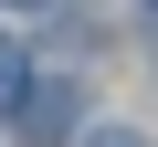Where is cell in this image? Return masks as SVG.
Returning a JSON list of instances; mask_svg holds the SVG:
<instances>
[{
    "instance_id": "obj_1",
    "label": "cell",
    "mask_w": 158,
    "mask_h": 147,
    "mask_svg": "<svg viewBox=\"0 0 158 147\" xmlns=\"http://www.w3.org/2000/svg\"><path fill=\"white\" fill-rule=\"evenodd\" d=\"M74 126H85V95H74L63 74H42V84L11 95V137H21V147H63Z\"/></svg>"
},
{
    "instance_id": "obj_2",
    "label": "cell",
    "mask_w": 158,
    "mask_h": 147,
    "mask_svg": "<svg viewBox=\"0 0 158 147\" xmlns=\"http://www.w3.org/2000/svg\"><path fill=\"white\" fill-rule=\"evenodd\" d=\"M32 84V74H21V53H0V116H11V95Z\"/></svg>"
},
{
    "instance_id": "obj_3",
    "label": "cell",
    "mask_w": 158,
    "mask_h": 147,
    "mask_svg": "<svg viewBox=\"0 0 158 147\" xmlns=\"http://www.w3.org/2000/svg\"><path fill=\"white\" fill-rule=\"evenodd\" d=\"M95 147H148V137H137V126H106V137H95Z\"/></svg>"
},
{
    "instance_id": "obj_4",
    "label": "cell",
    "mask_w": 158,
    "mask_h": 147,
    "mask_svg": "<svg viewBox=\"0 0 158 147\" xmlns=\"http://www.w3.org/2000/svg\"><path fill=\"white\" fill-rule=\"evenodd\" d=\"M21 11H42V0H21Z\"/></svg>"
},
{
    "instance_id": "obj_5",
    "label": "cell",
    "mask_w": 158,
    "mask_h": 147,
    "mask_svg": "<svg viewBox=\"0 0 158 147\" xmlns=\"http://www.w3.org/2000/svg\"><path fill=\"white\" fill-rule=\"evenodd\" d=\"M148 11H158V0H148Z\"/></svg>"
}]
</instances>
